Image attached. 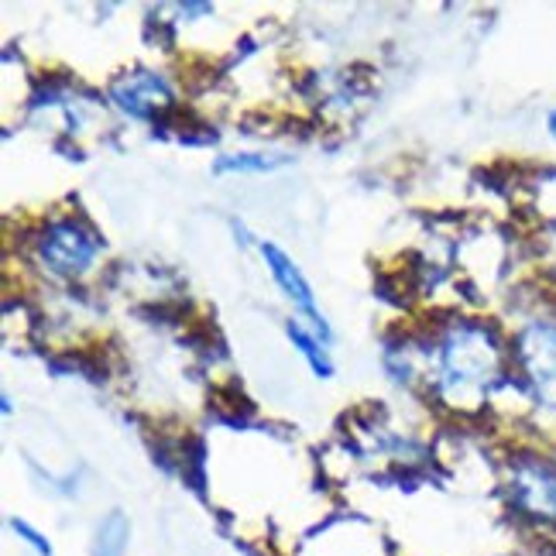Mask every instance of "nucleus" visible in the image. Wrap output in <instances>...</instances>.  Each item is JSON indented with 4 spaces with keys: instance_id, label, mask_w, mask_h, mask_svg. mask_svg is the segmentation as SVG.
I'll list each match as a JSON object with an SVG mask.
<instances>
[{
    "instance_id": "1",
    "label": "nucleus",
    "mask_w": 556,
    "mask_h": 556,
    "mask_svg": "<svg viewBox=\"0 0 556 556\" xmlns=\"http://www.w3.org/2000/svg\"><path fill=\"white\" fill-rule=\"evenodd\" d=\"M502 354L491 330L478 324H454L440 344V389L454 405H478L498 381Z\"/></svg>"
},
{
    "instance_id": "2",
    "label": "nucleus",
    "mask_w": 556,
    "mask_h": 556,
    "mask_svg": "<svg viewBox=\"0 0 556 556\" xmlns=\"http://www.w3.org/2000/svg\"><path fill=\"white\" fill-rule=\"evenodd\" d=\"M100 251V241L79 220H55L38 241V254L55 275H83Z\"/></svg>"
},
{
    "instance_id": "3",
    "label": "nucleus",
    "mask_w": 556,
    "mask_h": 556,
    "mask_svg": "<svg viewBox=\"0 0 556 556\" xmlns=\"http://www.w3.org/2000/svg\"><path fill=\"white\" fill-rule=\"evenodd\" d=\"M516 354L532 395L543 405H556V327L549 324L526 327Z\"/></svg>"
},
{
    "instance_id": "4",
    "label": "nucleus",
    "mask_w": 556,
    "mask_h": 556,
    "mask_svg": "<svg viewBox=\"0 0 556 556\" xmlns=\"http://www.w3.org/2000/svg\"><path fill=\"white\" fill-rule=\"evenodd\" d=\"M511 502L529 519L556 522V467L540 457H522L511 467Z\"/></svg>"
},
{
    "instance_id": "5",
    "label": "nucleus",
    "mask_w": 556,
    "mask_h": 556,
    "mask_svg": "<svg viewBox=\"0 0 556 556\" xmlns=\"http://www.w3.org/2000/svg\"><path fill=\"white\" fill-rule=\"evenodd\" d=\"M114 103L121 106L124 114H131L138 121H152L162 117L168 106L176 103L173 87L159 76V73H148V70H135L114 83Z\"/></svg>"
},
{
    "instance_id": "6",
    "label": "nucleus",
    "mask_w": 556,
    "mask_h": 556,
    "mask_svg": "<svg viewBox=\"0 0 556 556\" xmlns=\"http://www.w3.org/2000/svg\"><path fill=\"white\" fill-rule=\"evenodd\" d=\"M262 254H265V262H268V268H271V275H275L278 289H282V292L292 299V303L309 316V324H313V330H316L319 337L330 340V327H327V319L319 316V309H316V303H313V289H309V282H306V275L299 271V265L289 258V254H286L282 248H275V244H262Z\"/></svg>"
},
{
    "instance_id": "7",
    "label": "nucleus",
    "mask_w": 556,
    "mask_h": 556,
    "mask_svg": "<svg viewBox=\"0 0 556 556\" xmlns=\"http://www.w3.org/2000/svg\"><path fill=\"white\" fill-rule=\"evenodd\" d=\"M127 536H131V526L121 516V511H111L100 526H97V556H124L127 549Z\"/></svg>"
},
{
    "instance_id": "8",
    "label": "nucleus",
    "mask_w": 556,
    "mask_h": 556,
    "mask_svg": "<svg viewBox=\"0 0 556 556\" xmlns=\"http://www.w3.org/2000/svg\"><path fill=\"white\" fill-rule=\"evenodd\" d=\"M289 337H292V344L299 348V354H303L309 361V368L319 375V378H330L333 375V365H330V357L324 354V348H319V340L309 337L299 324H289Z\"/></svg>"
},
{
    "instance_id": "9",
    "label": "nucleus",
    "mask_w": 556,
    "mask_h": 556,
    "mask_svg": "<svg viewBox=\"0 0 556 556\" xmlns=\"http://www.w3.org/2000/svg\"><path fill=\"white\" fill-rule=\"evenodd\" d=\"M286 165V159H271V155H220L213 162V173H268V168Z\"/></svg>"
},
{
    "instance_id": "10",
    "label": "nucleus",
    "mask_w": 556,
    "mask_h": 556,
    "mask_svg": "<svg viewBox=\"0 0 556 556\" xmlns=\"http://www.w3.org/2000/svg\"><path fill=\"white\" fill-rule=\"evenodd\" d=\"M11 529L17 532V536L21 540H25L35 553H41V556H52V546H49V540L46 536H41V532L38 529H31L25 519H11Z\"/></svg>"
},
{
    "instance_id": "11",
    "label": "nucleus",
    "mask_w": 556,
    "mask_h": 556,
    "mask_svg": "<svg viewBox=\"0 0 556 556\" xmlns=\"http://www.w3.org/2000/svg\"><path fill=\"white\" fill-rule=\"evenodd\" d=\"M549 131H553V138H556V111H553V117H549Z\"/></svg>"
}]
</instances>
